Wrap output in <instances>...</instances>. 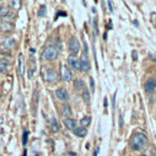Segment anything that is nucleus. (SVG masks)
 <instances>
[{"label":"nucleus","instance_id":"obj_1","mask_svg":"<svg viewBox=\"0 0 156 156\" xmlns=\"http://www.w3.org/2000/svg\"><path fill=\"white\" fill-rule=\"evenodd\" d=\"M146 144H147V138L143 133H136L130 139V147L135 151L141 150L143 147H145Z\"/></svg>","mask_w":156,"mask_h":156},{"label":"nucleus","instance_id":"obj_2","mask_svg":"<svg viewBox=\"0 0 156 156\" xmlns=\"http://www.w3.org/2000/svg\"><path fill=\"white\" fill-rule=\"evenodd\" d=\"M58 54H59V51L54 46H47L44 51L42 52V58L48 59V60H54L58 58Z\"/></svg>","mask_w":156,"mask_h":156},{"label":"nucleus","instance_id":"obj_3","mask_svg":"<svg viewBox=\"0 0 156 156\" xmlns=\"http://www.w3.org/2000/svg\"><path fill=\"white\" fill-rule=\"evenodd\" d=\"M43 76H44L46 81H48L51 84H55L58 81V74L52 68H46L44 71H43Z\"/></svg>","mask_w":156,"mask_h":156},{"label":"nucleus","instance_id":"obj_4","mask_svg":"<svg viewBox=\"0 0 156 156\" xmlns=\"http://www.w3.org/2000/svg\"><path fill=\"white\" fill-rule=\"evenodd\" d=\"M60 76H62V79H63L64 81H66V83L71 81V79H73V73H71V70H70V68H69L68 65H62V66H60Z\"/></svg>","mask_w":156,"mask_h":156},{"label":"nucleus","instance_id":"obj_5","mask_svg":"<svg viewBox=\"0 0 156 156\" xmlns=\"http://www.w3.org/2000/svg\"><path fill=\"white\" fill-rule=\"evenodd\" d=\"M68 64H69L71 68H74L75 70H77V71H83L81 65H80V60L77 59L74 54H71V55L68 58Z\"/></svg>","mask_w":156,"mask_h":156},{"label":"nucleus","instance_id":"obj_6","mask_svg":"<svg viewBox=\"0 0 156 156\" xmlns=\"http://www.w3.org/2000/svg\"><path fill=\"white\" fill-rule=\"evenodd\" d=\"M69 51H70L74 55L80 51V43H79V41H77L76 38H74V37L69 40Z\"/></svg>","mask_w":156,"mask_h":156},{"label":"nucleus","instance_id":"obj_7","mask_svg":"<svg viewBox=\"0 0 156 156\" xmlns=\"http://www.w3.org/2000/svg\"><path fill=\"white\" fill-rule=\"evenodd\" d=\"M55 97H57L58 100H60V101L66 102V101L69 100V92H68L64 87H59V89L55 91Z\"/></svg>","mask_w":156,"mask_h":156},{"label":"nucleus","instance_id":"obj_8","mask_svg":"<svg viewBox=\"0 0 156 156\" xmlns=\"http://www.w3.org/2000/svg\"><path fill=\"white\" fill-rule=\"evenodd\" d=\"M144 89H145L146 92L155 91V89H156V79H154V77H149V79L145 81V84H144Z\"/></svg>","mask_w":156,"mask_h":156},{"label":"nucleus","instance_id":"obj_9","mask_svg":"<svg viewBox=\"0 0 156 156\" xmlns=\"http://www.w3.org/2000/svg\"><path fill=\"white\" fill-rule=\"evenodd\" d=\"M80 65H81L83 71H89L90 70L91 65H90V60H89V58H87L86 54H83L80 57Z\"/></svg>","mask_w":156,"mask_h":156},{"label":"nucleus","instance_id":"obj_10","mask_svg":"<svg viewBox=\"0 0 156 156\" xmlns=\"http://www.w3.org/2000/svg\"><path fill=\"white\" fill-rule=\"evenodd\" d=\"M64 126H65L68 129L74 130V129L77 128V122H76L75 119H73V118H65V119H64Z\"/></svg>","mask_w":156,"mask_h":156},{"label":"nucleus","instance_id":"obj_11","mask_svg":"<svg viewBox=\"0 0 156 156\" xmlns=\"http://www.w3.org/2000/svg\"><path fill=\"white\" fill-rule=\"evenodd\" d=\"M2 44H3L4 48L10 49V48H12L15 46V40H14V38H11V37H6L5 40L2 42Z\"/></svg>","mask_w":156,"mask_h":156},{"label":"nucleus","instance_id":"obj_12","mask_svg":"<svg viewBox=\"0 0 156 156\" xmlns=\"http://www.w3.org/2000/svg\"><path fill=\"white\" fill-rule=\"evenodd\" d=\"M73 133H74L76 136H79V138H84V136H86V134H87V129L84 128V127H77L76 129L73 130Z\"/></svg>","mask_w":156,"mask_h":156},{"label":"nucleus","instance_id":"obj_13","mask_svg":"<svg viewBox=\"0 0 156 156\" xmlns=\"http://www.w3.org/2000/svg\"><path fill=\"white\" fill-rule=\"evenodd\" d=\"M10 69V62L8 59H0V73H6Z\"/></svg>","mask_w":156,"mask_h":156},{"label":"nucleus","instance_id":"obj_14","mask_svg":"<svg viewBox=\"0 0 156 156\" xmlns=\"http://www.w3.org/2000/svg\"><path fill=\"white\" fill-rule=\"evenodd\" d=\"M62 113L64 117H66V118H71L73 115V111H71V107L69 105H63L62 107Z\"/></svg>","mask_w":156,"mask_h":156},{"label":"nucleus","instance_id":"obj_15","mask_svg":"<svg viewBox=\"0 0 156 156\" xmlns=\"http://www.w3.org/2000/svg\"><path fill=\"white\" fill-rule=\"evenodd\" d=\"M12 28H14V26H12V23H10V22L3 21V20H2V22H0V30L4 31V32H9V31H11Z\"/></svg>","mask_w":156,"mask_h":156},{"label":"nucleus","instance_id":"obj_16","mask_svg":"<svg viewBox=\"0 0 156 156\" xmlns=\"http://www.w3.org/2000/svg\"><path fill=\"white\" fill-rule=\"evenodd\" d=\"M74 86H75V89H76L77 91H84V89H85V84H84L83 79H80V77L75 79V81H74Z\"/></svg>","mask_w":156,"mask_h":156},{"label":"nucleus","instance_id":"obj_17","mask_svg":"<svg viewBox=\"0 0 156 156\" xmlns=\"http://www.w3.org/2000/svg\"><path fill=\"white\" fill-rule=\"evenodd\" d=\"M8 2H9L10 8L14 10H19L21 8V0H8Z\"/></svg>","mask_w":156,"mask_h":156},{"label":"nucleus","instance_id":"obj_18","mask_svg":"<svg viewBox=\"0 0 156 156\" xmlns=\"http://www.w3.org/2000/svg\"><path fill=\"white\" fill-rule=\"evenodd\" d=\"M90 123H91V117H90V115H85V117H83V119L80 121V124H81V127H84V128L89 127Z\"/></svg>","mask_w":156,"mask_h":156},{"label":"nucleus","instance_id":"obj_19","mask_svg":"<svg viewBox=\"0 0 156 156\" xmlns=\"http://www.w3.org/2000/svg\"><path fill=\"white\" fill-rule=\"evenodd\" d=\"M23 55L22 54H20L19 55V74L20 75H22L23 74Z\"/></svg>","mask_w":156,"mask_h":156},{"label":"nucleus","instance_id":"obj_20","mask_svg":"<svg viewBox=\"0 0 156 156\" xmlns=\"http://www.w3.org/2000/svg\"><path fill=\"white\" fill-rule=\"evenodd\" d=\"M9 15V9L5 5H0V17H4Z\"/></svg>","mask_w":156,"mask_h":156},{"label":"nucleus","instance_id":"obj_21","mask_svg":"<svg viewBox=\"0 0 156 156\" xmlns=\"http://www.w3.org/2000/svg\"><path fill=\"white\" fill-rule=\"evenodd\" d=\"M83 100H84L85 103H89V102H90V92L87 91L86 87H85L84 91H83Z\"/></svg>","mask_w":156,"mask_h":156},{"label":"nucleus","instance_id":"obj_22","mask_svg":"<svg viewBox=\"0 0 156 156\" xmlns=\"http://www.w3.org/2000/svg\"><path fill=\"white\" fill-rule=\"evenodd\" d=\"M51 129H52V132H58L59 130V127H58V124H57V121L53 118V119H51Z\"/></svg>","mask_w":156,"mask_h":156},{"label":"nucleus","instance_id":"obj_23","mask_svg":"<svg viewBox=\"0 0 156 156\" xmlns=\"http://www.w3.org/2000/svg\"><path fill=\"white\" fill-rule=\"evenodd\" d=\"M53 46L58 49V51H60V49H63L62 47V42H60V40H59V38H54V40H53Z\"/></svg>","mask_w":156,"mask_h":156},{"label":"nucleus","instance_id":"obj_24","mask_svg":"<svg viewBox=\"0 0 156 156\" xmlns=\"http://www.w3.org/2000/svg\"><path fill=\"white\" fill-rule=\"evenodd\" d=\"M46 12H47V9H46V6L43 5V6H41V8H40V10H38V16L42 17V16H44V15H46Z\"/></svg>","mask_w":156,"mask_h":156},{"label":"nucleus","instance_id":"obj_25","mask_svg":"<svg viewBox=\"0 0 156 156\" xmlns=\"http://www.w3.org/2000/svg\"><path fill=\"white\" fill-rule=\"evenodd\" d=\"M94 31H95V36H96L97 32H98V28H97V20H96V19L94 20Z\"/></svg>","mask_w":156,"mask_h":156},{"label":"nucleus","instance_id":"obj_26","mask_svg":"<svg viewBox=\"0 0 156 156\" xmlns=\"http://www.w3.org/2000/svg\"><path fill=\"white\" fill-rule=\"evenodd\" d=\"M27 135H28V132L26 130V132H25V134H23V138H22V141H23V145H26V143H27Z\"/></svg>","mask_w":156,"mask_h":156},{"label":"nucleus","instance_id":"obj_27","mask_svg":"<svg viewBox=\"0 0 156 156\" xmlns=\"http://www.w3.org/2000/svg\"><path fill=\"white\" fill-rule=\"evenodd\" d=\"M107 4H108V9H109V11L112 12V11H113V5H112V2H111V0H108Z\"/></svg>","mask_w":156,"mask_h":156},{"label":"nucleus","instance_id":"obj_28","mask_svg":"<svg viewBox=\"0 0 156 156\" xmlns=\"http://www.w3.org/2000/svg\"><path fill=\"white\" fill-rule=\"evenodd\" d=\"M90 86H91V90L94 92V86H95V83H94V79L92 77H90Z\"/></svg>","mask_w":156,"mask_h":156},{"label":"nucleus","instance_id":"obj_29","mask_svg":"<svg viewBox=\"0 0 156 156\" xmlns=\"http://www.w3.org/2000/svg\"><path fill=\"white\" fill-rule=\"evenodd\" d=\"M34 73V68H31L30 71H28V77H32V74Z\"/></svg>","mask_w":156,"mask_h":156},{"label":"nucleus","instance_id":"obj_30","mask_svg":"<svg viewBox=\"0 0 156 156\" xmlns=\"http://www.w3.org/2000/svg\"><path fill=\"white\" fill-rule=\"evenodd\" d=\"M119 126H121V128H122V126H123V119H122V115H121V118H119Z\"/></svg>","mask_w":156,"mask_h":156},{"label":"nucleus","instance_id":"obj_31","mask_svg":"<svg viewBox=\"0 0 156 156\" xmlns=\"http://www.w3.org/2000/svg\"><path fill=\"white\" fill-rule=\"evenodd\" d=\"M133 57H134V60H136V52L135 51L133 52Z\"/></svg>","mask_w":156,"mask_h":156},{"label":"nucleus","instance_id":"obj_32","mask_svg":"<svg viewBox=\"0 0 156 156\" xmlns=\"http://www.w3.org/2000/svg\"><path fill=\"white\" fill-rule=\"evenodd\" d=\"M98 149H100V147L97 146V147H96V150H95V156H97V154H98Z\"/></svg>","mask_w":156,"mask_h":156},{"label":"nucleus","instance_id":"obj_33","mask_svg":"<svg viewBox=\"0 0 156 156\" xmlns=\"http://www.w3.org/2000/svg\"><path fill=\"white\" fill-rule=\"evenodd\" d=\"M139 156H145V155H139Z\"/></svg>","mask_w":156,"mask_h":156}]
</instances>
